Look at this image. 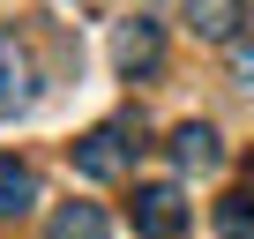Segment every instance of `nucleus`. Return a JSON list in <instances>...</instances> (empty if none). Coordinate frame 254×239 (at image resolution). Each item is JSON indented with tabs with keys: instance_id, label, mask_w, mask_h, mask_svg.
Returning <instances> with one entry per match:
<instances>
[{
	"instance_id": "obj_1",
	"label": "nucleus",
	"mask_w": 254,
	"mask_h": 239,
	"mask_svg": "<svg viewBox=\"0 0 254 239\" xmlns=\"http://www.w3.org/2000/svg\"><path fill=\"white\" fill-rule=\"evenodd\" d=\"M135 135H142V112L90 127V135L75 142V172H82V179H120L127 165H135Z\"/></svg>"
},
{
	"instance_id": "obj_2",
	"label": "nucleus",
	"mask_w": 254,
	"mask_h": 239,
	"mask_svg": "<svg viewBox=\"0 0 254 239\" xmlns=\"http://www.w3.org/2000/svg\"><path fill=\"white\" fill-rule=\"evenodd\" d=\"M157 60H165V30H157L150 15L112 23V67H120V75H150Z\"/></svg>"
},
{
	"instance_id": "obj_3",
	"label": "nucleus",
	"mask_w": 254,
	"mask_h": 239,
	"mask_svg": "<svg viewBox=\"0 0 254 239\" xmlns=\"http://www.w3.org/2000/svg\"><path fill=\"white\" fill-rule=\"evenodd\" d=\"M135 232L142 239H180L187 232V202H180V187H135Z\"/></svg>"
},
{
	"instance_id": "obj_4",
	"label": "nucleus",
	"mask_w": 254,
	"mask_h": 239,
	"mask_svg": "<svg viewBox=\"0 0 254 239\" xmlns=\"http://www.w3.org/2000/svg\"><path fill=\"white\" fill-rule=\"evenodd\" d=\"M180 8H187V30L209 45H232L247 30V0H180Z\"/></svg>"
},
{
	"instance_id": "obj_5",
	"label": "nucleus",
	"mask_w": 254,
	"mask_h": 239,
	"mask_svg": "<svg viewBox=\"0 0 254 239\" xmlns=\"http://www.w3.org/2000/svg\"><path fill=\"white\" fill-rule=\"evenodd\" d=\"M30 112V53L15 45V30H0V120Z\"/></svg>"
},
{
	"instance_id": "obj_6",
	"label": "nucleus",
	"mask_w": 254,
	"mask_h": 239,
	"mask_svg": "<svg viewBox=\"0 0 254 239\" xmlns=\"http://www.w3.org/2000/svg\"><path fill=\"white\" fill-rule=\"evenodd\" d=\"M172 165H180V172H217V165H224V142H217V127H202V120L172 127Z\"/></svg>"
},
{
	"instance_id": "obj_7",
	"label": "nucleus",
	"mask_w": 254,
	"mask_h": 239,
	"mask_svg": "<svg viewBox=\"0 0 254 239\" xmlns=\"http://www.w3.org/2000/svg\"><path fill=\"white\" fill-rule=\"evenodd\" d=\"M30 209H38V172L0 157V217H30Z\"/></svg>"
},
{
	"instance_id": "obj_8",
	"label": "nucleus",
	"mask_w": 254,
	"mask_h": 239,
	"mask_svg": "<svg viewBox=\"0 0 254 239\" xmlns=\"http://www.w3.org/2000/svg\"><path fill=\"white\" fill-rule=\"evenodd\" d=\"M45 232H53V239H105L112 224H105V209H97V202H60Z\"/></svg>"
},
{
	"instance_id": "obj_9",
	"label": "nucleus",
	"mask_w": 254,
	"mask_h": 239,
	"mask_svg": "<svg viewBox=\"0 0 254 239\" xmlns=\"http://www.w3.org/2000/svg\"><path fill=\"white\" fill-rule=\"evenodd\" d=\"M217 232L224 239H254V187H232L217 202Z\"/></svg>"
},
{
	"instance_id": "obj_10",
	"label": "nucleus",
	"mask_w": 254,
	"mask_h": 239,
	"mask_svg": "<svg viewBox=\"0 0 254 239\" xmlns=\"http://www.w3.org/2000/svg\"><path fill=\"white\" fill-rule=\"evenodd\" d=\"M239 82H254V45H239Z\"/></svg>"
}]
</instances>
